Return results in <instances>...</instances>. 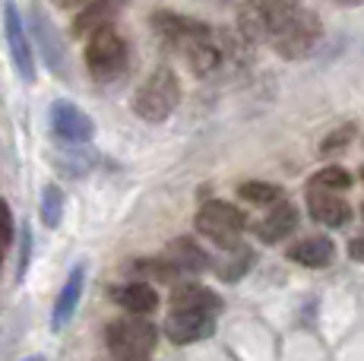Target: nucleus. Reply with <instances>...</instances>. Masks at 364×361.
Returning <instances> with one entry per match:
<instances>
[{
    "label": "nucleus",
    "mask_w": 364,
    "mask_h": 361,
    "mask_svg": "<svg viewBox=\"0 0 364 361\" xmlns=\"http://www.w3.org/2000/svg\"><path fill=\"white\" fill-rule=\"evenodd\" d=\"M266 6V41L282 58H307L320 45L323 23L314 10L301 6L298 0H263Z\"/></svg>",
    "instance_id": "f257e3e1"
},
{
    "label": "nucleus",
    "mask_w": 364,
    "mask_h": 361,
    "mask_svg": "<svg viewBox=\"0 0 364 361\" xmlns=\"http://www.w3.org/2000/svg\"><path fill=\"white\" fill-rule=\"evenodd\" d=\"M159 330L146 317L130 314L117 317L105 326V345H108V361H149L156 349Z\"/></svg>",
    "instance_id": "f03ea898"
},
{
    "label": "nucleus",
    "mask_w": 364,
    "mask_h": 361,
    "mask_svg": "<svg viewBox=\"0 0 364 361\" xmlns=\"http://www.w3.org/2000/svg\"><path fill=\"white\" fill-rule=\"evenodd\" d=\"M178 102H181V80L171 67L162 64L136 89V95H133V111H136V117H143V121H149V124H162L171 117Z\"/></svg>",
    "instance_id": "7ed1b4c3"
},
{
    "label": "nucleus",
    "mask_w": 364,
    "mask_h": 361,
    "mask_svg": "<svg viewBox=\"0 0 364 361\" xmlns=\"http://www.w3.org/2000/svg\"><path fill=\"white\" fill-rule=\"evenodd\" d=\"M244 228H247L244 212L237 210V206L225 203V200H209V203H203L200 212H197V232L203 238L213 241V244L225 247V251H232V247L241 244Z\"/></svg>",
    "instance_id": "20e7f679"
},
{
    "label": "nucleus",
    "mask_w": 364,
    "mask_h": 361,
    "mask_svg": "<svg viewBox=\"0 0 364 361\" xmlns=\"http://www.w3.org/2000/svg\"><path fill=\"white\" fill-rule=\"evenodd\" d=\"M127 60H130V48L114 29L95 32L86 41V67L92 73V80H99V82L117 80V76L127 70Z\"/></svg>",
    "instance_id": "39448f33"
},
{
    "label": "nucleus",
    "mask_w": 364,
    "mask_h": 361,
    "mask_svg": "<svg viewBox=\"0 0 364 361\" xmlns=\"http://www.w3.org/2000/svg\"><path fill=\"white\" fill-rule=\"evenodd\" d=\"M215 333V311L200 308H171L165 317V336L174 345H191L203 343Z\"/></svg>",
    "instance_id": "423d86ee"
},
{
    "label": "nucleus",
    "mask_w": 364,
    "mask_h": 361,
    "mask_svg": "<svg viewBox=\"0 0 364 361\" xmlns=\"http://www.w3.org/2000/svg\"><path fill=\"white\" fill-rule=\"evenodd\" d=\"M4 36H6V51H10V60H13V67H16V73L23 76L26 82H32L35 80L32 38H29V32H26V23L13 0L4 4Z\"/></svg>",
    "instance_id": "0eeeda50"
},
{
    "label": "nucleus",
    "mask_w": 364,
    "mask_h": 361,
    "mask_svg": "<svg viewBox=\"0 0 364 361\" xmlns=\"http://www.w3.org/2000/svg\"><path fill=\"white\" fill-rule=\"evenodd\" d=\"M51 130H54V136H58L60 143L80 146V143L92 140L95 124L80 105H73V102H67V99H58L51 105Z\"/></svg>",
    "instance_id": "6e6552de"
},
{
    "label": "nucleus",
    "mask_w": 364,
    "mask_h": 361,
    "mask_svg": "<svg viewBox=\"0 0 364 361\" xmlns=\"http://www.w3.org/2000/svg\"><path fill=\"white\" fill-rule=\"evenodd\" d=\"M307 212L326 228H342L352 222V206L336 190H320V187H307Z\"/></svg>",
    "instance_id": "1a4fd4ad"
},
{
    "label": "nucleus",
    "mask_w": 364,
    "mask_h": 361,
    "mask_svg": "<svg viewBox=\"0 0 364 361\" xmlns=\"http://www.w3.org/2000/svg\"><path fill=\"white\" fill-rule=\"evenodd\" d=\"M82 289H86V263H76L70 269V276L60 286L58 298H54V308H51V330L60 333L64 326L73 320L76 308H80V298H82Z\"/></svg>",
    "instance_id": "9d476101"
},
{
    "label": "nucleus",
    "mask_w": 364,
    "mask_h": 361,
    "mask_svg": "<svg viewBox=\"0 0 364 361\" xmlns=\"http://www.w3.org/2000/svg\"><path fill=\"white\" fill-rule=\"evenodd\" d=\"M152 29H156L159 38H165L168 45L178 51L181 45H187L191 38L197 36H206L209 26L200 23V19H191V16H181V13H171V10H159L152 13Z\"/></svg>",
    "instance_id": "9b49d317"
},
{
    "label": "nucleus",
    "mask_w": 364,
    "mask_h": 361,
    "mask_svg": "<svg viewBox=\"0 0 364 361\" xmlns=\"http://www.w3.org/2000/svg\"><path fill=\"white\" fill-rule=\"evenodd\" d=\"M298 206L295 203H285V200H279L276 206H272L266 216L257 222V238L263 241V244H276V241H285V238H291V235L298 232Z\"/></svg>",
    "instance_id": "f8f14e48"
},
{
    "label": "nucleus",
    "mask_w": 364,
    "mask_h": 361,
    "mask_svg": "<svg viewBox=\"0 0 364 361\" xmlns=\"http://www.w3.org/2000/svg\"><path fill=\"white\" fill-rule=\"evenodd\" d=\"M32 32H35V45H38V54L48 64V70H51L54 76H60L64 73V64H67L64 41H60L58 29H54L51 19H48L41 10H35V16H32Z\"/></svg>",
    "instance_id": "ddd939ff"
},
{
    "label": "nucleus",
    "mask_w": 364,
    "mask_h": 361,
    "mask_svg": "<svg viewBox=\"0 0 364 361\" xmlns=\"http://www.w3.org/2000/svg\"><path fill=\"white\" fill-rule=\"evenodd\" d=\"M114 16H117V0H89L86 6H80V13H76L70 32H73L76 38H86L89 41L95 32L111 29Z\"/></svg>",
    "instance_id": "4468645a"
},
{
    "label": "nucleus",
    "mask_w": 364,
    "mask_h": 361,
    "mask_svg": "<svg viewBox=\"0 0 364 361\" xmlns=\"http://www.w3.org/2000/svg\"><path fill=\"white\" fill-rule=\"evenodd\" d=\"M111 301L121 304L127 314L146 317V314H152V311L159 308V291H156V286H152V282L136 279V282H127V286L111 289Z\"/></svg>",
    "instance_id": "2eb2a0df"
},
{
    "label": "nucleus",
    "mask_w": 364,
    "mask_h": 361,
    "mask_svg": "<svg viewBox=\"0 0 364 361\" xmlns=\"http://www.w3.org/2000/svg\"><path fill=\"white\" fill-rule=\"evenodd\" d=\"M333 254H336V244L326 235H311V238H301L289 247V260H295L307 269H323L333 260Z\"/></svg>",
    "instance_id": "dca6fc26"
},
{
    "label": "nucleus",
    "mask_w": 364,
    "mask_h": 361,
    "mask_svg": "<svg viewBox=\"0 0 364 361\" xmlns=\"http://www.w3.org/2000/svg\"><path fill=\"white\" fill-rule=\"evenodd\" d=\"M162 257L178 273H203V269H209V254L191 238H174Z\"/></svg>",
    "instance_id": "f3484780"
},
{
    "label": "nucleus",
    "mask_w": 364,
    "mask_h": 361,
    "mask_svg": "<svg viewBox=\"0 0 364 361\" xmlns=\"http://www.w3.org/2000/svg\"><path fill=\"white\" fill-rule=\"evenodd\" d=\"M171 308H200V311H222V298L213 289L197 286V282H184V286H174L171 291Z\"/></svg>",
    "instance_id": "a211bd4d"
},
{
    "label": "nucleus",
    "mask_w": 364,
    "mask_h": 361,
    "mask_svg": "<svg viewBox=\"0 0 364 361\" xmlns=\"http://www.w3.org/2000/svg\"><path fill=\"white\" fill-rule=\"evenodd\" d=\"M237 197L254 206H276L279 200H282V187L266 184V180H244V184L237 187Z\"/></svg>",
    "instance_id": "6ab92c4d"
},
{
    "label": "nucleus",
    "mask_w": 364,
    "mask_h": 361,
    "mask_svg": "<svg viewBox=\"0 0 364 361\" xmlns=\"http://www.w3.org/2000/svg\"><path fill=\"white\" fill-rule=\"evenodd\" d=\"M250 266H254V251H250V247H244V244H237V247H232V257H228V260L219 266V279L237 282L241 276H247Z\"/></svg>",
    "instance_id": "aec40b11"
},
{
    "label": "nucleus",
    "mask_w": 364,
    "mask_h": 361,
    "mask_svg": "<svg viewBox=\"0 0 364 361\" xmlns=\"http://www.w3.org/2000/svg\"><path fill=\"white\" fill-rule=\"evenodd\" d=\"M64 219V190L58 184H48L41 190V222L45 228H58Z\"/></svg>",
    "instance_id": "412c9836"
},
{
    "label": "nucleus",
    "mask_w": 364,
    "mask_h": 361,
    "mask_svg": "<svg viewBox=\"0 0 364 361\" xmlns=\"http://www.w3.org/2000/svg\"><path fill=\"white\" fill-rule=\"evenodd\" d=\"M307 187H320V190L342 193V190H348V187H352V175H348L346 168H339V165H326V168H320L317 175L311 178V184H307Z\"/></svg>",
    "instance_id": "4be33fe9"
},
{
    "label": "nucleus",
    "mask_w": 364,
    "mask_h": 361,
    "mask_svg": "<svg viewBox=\"0 0 364 361\" xmlns=\"http://www.w3.org/2000/svg\"><path fill=\"white\" fill-rule=\"evenodd\" d=\"M355 136V124H346V127H339V130H333L330 136H326L323 143H320V152L323 156H333V152H339V149H346L348 140Z\"/></svg>",
    "instance_id": "5701e85b"
},
{
    "label": "nucleus",
    "mask_w": 364,
    "mask_h": 361,
    "mask_svg": "<svg viewBox=\"0 0 364 361\" xmlns=\"http://www.w3.org/2000/svg\"><path fill=\"white\" fill-rule=\"evenodd\" d=\"M13 244V212L6 206V200H0V251Z\"/></svg>",
    "instance_id": "b1692460"
},
{
    "label": "nucleus",
    "mask_w": 364,
    "mask_h": 361,
    "mask_svg": "<svg viewBox=\"0 0 364 361\" xmlns=\"http://www.w3.org/2000/svg\"><path fill=\"white\" fill-rule=\"evenodd\" d=\"M29 251H32V235L29 228L23 232V257H19V279L26 276V269H29Z\"/></svg>",
    "instance_id": "393cba45"
},
{
    "label": "nucleus",
    "mask_w": 364,
    "mask_h": 361,
    "mask_svg": "<svg viewBox=\"0 0 364 361\" xmlns=\"http://www.w3.org/2000/svg\"><path fill=\"white\" fill-rule=\"evenodd\" d=\"M348 257H352V260H361V263H364V238L348 241Z\"/></svg>",
    "instance_id": "a878e982"
},
{
    "label": "nucleus",
    "mask_w": 364,
    "mask_h": 361,
    "mask_svg": "<svg viewBox=\"0 0 364 361\" xmlns=\"http://www.w3.org/2000/svg\"><path fill=\"white\" fill-rule=\"evenodd\" d=\"M336 4H346V6H358V4H364V0H336Z\"/></svg>",
    "instance_id": "bb28decb"
},
{
    "label": "nucleus",
    "mask_w": 364,
    "mask_h": 361,
    "mask_svg": "<svg viewBox=\"0 0 364 361\" xmlns=\"http://www.w3.org/2000/svg\"><path fill=\"white\" fill-rule=\"evenodd\" d=\"M0 266H4V251H0Z\"/></svg>",
    "instance_id": "cd10ccee"
},
{
    "label": "nucleus",
    "mask_w": 364,
    "mask_h": 361,
    "mask_svg": "<svg viewBox=\"0 0 364 361\" xmlns=\"http://www.w3.org/2000/svg\"><path fill=\"white\" fill-rule=\"evenodd\" d=\"M26 361H45V358H26Z\"/></svg>",
    "instance_id": "c85d7f7f"
},
{
    "label": "nucleus",
    "mask_w": 364,
    "mask_h": 361,
    "mask_svg": "<svg viewBox=\"0 0 364 361\" xmlns=\"http://www.w3.org/2000/svg\"><path fill=\"white\" fill-rule=\"evenodd\" d=\"M361 180H364V168H361Z\"/></svg>",
    "instance_id": "c756f323"
},
{
    "label": "nucleus",
    "mask_w": 364,
    "mask_h": 361,
    "mask_svg": "<svg viewBox=\"0 0 364 361\" xmlns=\"http://www.w3.org/2000/svg\"><path fill=\"white\" fill-rule=\"evenodd\" d=\"M361 212H364V206H361Z\"/></svg>",
    "instance_id": "7c9ffc66"
}]
</instances>
